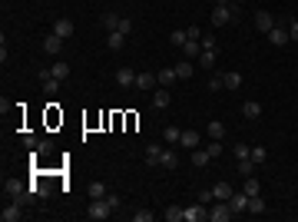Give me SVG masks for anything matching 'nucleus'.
I'll use <instances>...</instances> for the list:
<instances>
[{"instance_id":"obj_1","label":"nucleus","mask_w":298,"mask_h":222,"mask_svg":"<svg viewBox=\"0 0 298 222\" xmlns=\"http://www.w3.org/2000/svg\"><path fill=\"white\" fill-rule=\"evenodd\" d=\"M242 10H239V3L232 0V3H215V10H212V27H229V23H239Z\"/></svg>"},{"instance_id":"obj_2","label":"nucleus","mask_w":298,"mask_h":222,"mask_svg":"<svg viewBox=\"0 0 298 222\" xmlns=\"http://www.w3.org/2000/svg\"><path fill=\"white\" fill-rule=\"evenodd\" d=\"M113 206L106 199H89V206H86V219H93V222H103V219H110L113 216Z\"/></svg>"},{"instance_id":"obj_3","label":"nucleus","mask_w":298,"mask_h":222,"mask_svg":"<svg viewBox=\"0 0 298 222\" xmlns=\"http://www.w3.org/2000/svg\"><path fill=\"white\" fill-rule=\"evenodd\" d=\"M229 219H235L232 206H229L225 199H215V206L209 209V219H206V222H229Z\"/></svg>"},{"instance_id":"obj_4","label":"nucleus","mask_w":298,"mask_h":222,"mask_svg":"<svg viewBox=\"0 0 298 222\" xmlns=\"http://www.w3.org/2000/svg\"><path fill=\"white\" fill-rule=\"evenodd\" d=\"M265 37H268V44H272V46H285V44H292V37H288V27H278V23H275V27H272V30H268Z\"/></svg>"},{"instance_id":"obj_5","label":"nucleus","mask_w":298,"mask_h":222,"mask_svg":"<svg viewBox=\"0 0 298 222\" xmlns=\"http://www.w3.org/2000/svg\"><path fill=\"white\" fill-rule=\"evenodd\" d=\"M202 219H209L206 202H192V206H186V219H182V222H202Z\"/></svg>"},{"instance_id":"obj_6","label":"nucleus","mask_w":298,"mask_h":222,"mask_svg":"<svg viewBox=\"0 0 298 222\" xmlns=\"http://www.w3.org/2000/svg\"><path fill=\"white\" fill-rule=\"evenodd\" d=\"M23 219V202L13 199L10 206H3V212H0V222H20Z\"/></svg>"},{"instance_id":"obj_7","label":"nucleus","mask_w":298,"mask_h":222,"mask_svg":"<svg viewBox=\"0 0 298 222\" xmlns=\"http://www.w3.org/2000/svg\"><path fill=\"white\" fill-rule=\"evenodd\" d=\"M252 23H255V30H262V34H268V30L275 27V17H272V13H268V10H255Z\"/></svg>"},{"instance_id":"obj_8","label":"nucleus","mask_w":298,"mask_h":222,"mask_svg":"<svg viewBox=\"0 0 298 222\" xmlns=\"http://www.w3.org/2000/svg\"><path fill=\"white\" fill-rule=\"evenodd\" d=\"M53 34L60 37V40H70V37L77 34V27H73V20H66V17H60V20L53 23Z\"/></svg>"},{"instance_id":"obj_9","label":"nucleus","mask_w":298,"mask_h":222,"mask_svg":"<svg viewBox=\"0 0 298 222\" xmlns=\"http://www.w3.org/2000/svg\"><path fill=\"white\" fill-rule=\"evenodd\" d=\"M159 87V80H156V73H136V89L139 93H149V89Z\"/></svg>"},{"instance_id":"obj_10","label":"nucleus","mask_w":298,"mask_h":222,"mask_svg":"<svg viewBox=\"0 0 298 222\" xmlns=\"http://www.w3.org/2000/svg\"><path fill=\"white\" fill-rule=\"evenodd\" d=\"M113 80H116L120 87H136V70H129V67H120L116 73H113Z\"/></svg>"},{"instance_id":"obj_11","label":"nucleus","mask_w":298,"mask_h":222,"mask_svg":"<svg viewBox=\"0 0 298 222\" xmlns=\"http://www.w3.org/2000/svg\"><path fill=\"white\" fill-rule=\"evenodd\" d=\"M143 156H146V159H143L146 166H159V159H163V146H159V143H149Z\"/></svg>"},{"instance_id":"obj_12","label":"nucleus","mask_w":298,"mask_h":222,"mask_svg":"<svg viewBox=\"0 0 298 222\" xmlns=\"http://www.w3.org/2000/svg\"><path fill=\"white\" fill-rule=\"evenodd\" d=\"M156 80H159V87L169 89V87H172V83L179 80V73H176V67H163L159 73H156Z\"/></svg>"},{"instance_id":"obj_13","label":"nucleus","mask_w":298,"mask_h":222,"mask_svg":"<svg viewBox=\"0 0 298 222\" xmlns=\"http://www.w3.org/2000/svg\"><path fill=\"white\" fill-rule=\"evenodd\" d=\"M229 206H232V212H235V216H239V212H249V196H245V192H232Z\"/></svg>"},{"instance_id":"obj_14","label":"nucleus","mask_w":298,"mask_h":222,"mask_svg":"<svg viewBox=\"0 0 298 222\" xmlns=\"http://www.w3.org/2000/svg\"><path fill=\"white\" fill-rule=\"evenodd\" d=\"M106 46H110L113 53H120L123 46H126V34H120V30H110V37H106Z\"/></svg>"},{"instance_id":"obj_15","label":"nucleus","mask_w":298,"mask_h":222,"mask_svg":"<svg viewBox=\"0 0 298 222\" xmlns=\"http://www.w3.org/2000/svg\"><path fill=\"white\" fill-rule=\"evenodd\" d=\"M169 103H172V96H169V89H166V87H159V89L153 93V106H156V110H166Z\"/></svg>"},{"instance_id":"obj_16","label":"nucleus","mask_w":298,"mask_h":222,"mask_svg":"<svg viewBox=\"0 0 298 222\" xmlns=\"http://www.w3.org/2000/svg\"><path fill=\"white\" fill-rule=\"evenodd\" d=\"M179 146H182V149H199V133H192V130H182V136H179Z\"/></svg>"},{"instance_id":"obj_17","label":"nucleus","mask_w":298,"mask_h":222,"mask_svg":"<svg viewBox=\"0 0 298 222\" xmlns=\"http://www.w3.org/2000/svg\"><path fill=\"white\" fill-rule=\"evenodd\" d=\"M206 136H209V139H222V136H225V123H222V120H212L209 126H206Z\"/></svg>"},{"instance_id":"obj_18","label":"nucleus","mask_w":298,"mask_h":222,"mask_svg":"<svg viewBox=\"0 0 298 222\" xmlns=\"http://www.w3.org/2000/svg\"><path fill=\"white\" fill-rule=\"evenodd\" d=\"M86 192H89V199H106V192H110V189H106V182H89L86 186Z\"/></svg>"},{"instance_id":"obj_19","label":"nucleus","mask_w":298,"mask_h":222,"mask_svg":"<svg viewBox=\"0 0 298 222\" xmlns=\"http://www.w3.org/2000/svg\"><path fill=\"white\" fill-rule=\"evenodd\" d=\"M159 166H166V169H176V166H179V156H176V149H169V146H166V149H163V159H159Z\"/></svg>"},{"instance_id":"obj_20","label":"nucleus","mask_w":298,"mask_h":222,"mask_svg":"<svg viewBox=\"0 0 298 222\" xmlns=\"http://www.w3.org/2000/svg\"><path fill=\"white\" fill-rule=\"evenodd\" d=\"M232 192H235V189H232L229 182H215V186H212V196H215V199H225V202H229Z\"/></svg>"},{"instance_id":"obj_21","label":"nucleus","mask_w":298,"mask_h":222,"mask_svg":"<svg viewBox=\"0 0 298 222\" xmlns=\"http://www.w3.org/2000/svg\"><path fill=\"white\" fill-rule=\"evenodd\" d=\"M242 116H245V120H258V116H262V103L249 100V103L242 106Z\"/></svg>"},{"instance_id":"obj_22","label":"nucleus","mask_w":298,"mask_h":222,"mask_svg":"<svg viewBox=\"0 0 298 222\" xmlns=\"http://www.w3.org/2000/svg\"><path fill=\"white\" fill-rule=\"evenodd\" d=\"M242 192L245 196H262V182L255 176H245V186H242Z\"/></svg>"},{"instance_id":"obj_23","label":"nucleus","mask_w":298,"mask_h":222,"mask_svg":"<svg viewBox=\"0 0 298 222\" xmlns=\"http://www.w3.org/2000/svg\"><path fill=\"white\" fill-rule=\"evenodd\" d=\"M202 53V44H199V40H186V44H182V56H186V60H192V56H199Z\"/></svg>"},{"instance_id":"obj_24","label":"nucleus","mask_w":298,"mask_h":222,"mask_svg":"<svg viewBox=\"0 0 298 222\" xmlns=\"http://www.w3.org/2000/svg\"><path fill=\"white\" fill-rule=\"evenodd\" d=\"M222 80H225V89H239L242 87V73H239V70H229Z\"/></svg>"},{"instance_id":"obj_25","label":"nucleus","mask_w":298,"mask_h":222,"mask_svg":"<svg viewBox=\"0 0 298 222\" xmlns=\"http://www.w3.org/2000/svg\"><path fill=\"white\" fill-rule=\"evenodd\" d=\"M182 219H186L182 206H166V222H182Z\"/></svg>"},{"instance_id":"obj_26","label":"nucleus","mask_w":298,"mask_h":222,"mask_svg":"<svg viewBox=\"0 0 298 222\" xmlns=\"http://www.w3.org/2000/svg\"><path fill=\"white\" fill-rule=\"evenodd\" d=\"M209 163H212L209 149H192V166H209Z\"/></svg>"},{"instance_id":"obj_27","label":"nucleus","mask_w":298,"mask_h":222,"mask_svg":"<svg viewBox=\"0 0 298 222\" xmlns=\"http://www.w3.org/2000/svg\"><path fill=\"white\" fill-rule=\"evenodd\" d=\"M265 209H268V206H265L262 196H249V212H252V216H262Z\"/></svg>"},{"instance_id":"obj_28","label":"nucleus","mask_w":298,"mask_h":222,"mask_svg":"<svg viewBox=\"0 0 298 222\" xmlns=\"http://www.w3.org/2000/svg\"><path fill=\"white\" fill-rule=\"evenodd\" d=\"M199 67H202V70L215 67V50H202V53H199Z\"/></svg>"},{"instance_id":"obj_29","label":"nucleus","mask_w":298,"mask_h":222,"mask_svg":"<svg viewBox=\"0 0 298 222\" xmlns=\"http://www.w3.org/2000/svg\"><path fill=\"white\" fill-rule=\"evenodd\" d=\"M60 46H63V40H60L56 34H50V37L43 40V50H46V53H60Z\"/></svg>"},{"instance_id":"obj_30","label":"nucleus","mask_w":298,"mask_h":222,"mask_svg":"<svg viewBox=\"0 0 298 222\" xmlns=\"http://www.w3.org/2000/svg\"><path fill=\"white\" fill-rule=\"evenodd\" d=\"M186 40H189L186 30H172V34H169V44L176 46V50H182V44H186Z\"/></svg>"},{"instance_id":"obj_31","label":"nucleus","mask_w":298,"mask_h":222,"mask_svg":"<svg viewBox=\"0 0 298 222\" xmlns=\"http://www.w3.org/2000/svg\"><path fill=\"white\" fill-rule=\"evenodd\" d=\"M50 70H53V77H56V80H66V77H70V63H63V60H56Z\"/></svg>"},{"instance_id":"obj_32","label":"nucleus","mask_w":298,"mask_h":222,"mask_svg":"<svg viewBox=\"0 0 298 222\" xmlns=\"http://www.w3.org/2000/svg\"><path fill=\"white\" fill-rule=\"evenodd\" d=\"M232 153H235V159H252V146L235 143V146H232Z\"/></svg>"},{"instance_id":"obj_33","label":"nucleus","mask_w":298,"mask_h":222,"mask_svg":"<svg viewBox=\"0 0 298 222\" xmlns=\"http://www.w3.org/2000/svg\"><path fill=\"white\" fill-rule=\"evenodd\" d=\"M176 73H179V80H189V77H192V60H182V63H176Z\"/></svg>"},{"instance_id":"obj_34","label":"nucleus","mask_w":298,"mask_h":222,"mask_svg":"<svg viewBox=\"0 0 298 222\" xmlns=\"http://www.w3.org/2000/svg\"><path fill=\"white\" fill-rule=\"evenodd\" d=\"M120 20H123V17H116V13H103V27H106V30H116V27H120Z\"/></svg>"},{"instance_id":"obj_35","label":"nucleus","mask_w":298,"mask_h":222,"mask_svg":"<svg viewBox=\"0 0 298 222\" xmlns=\"http://www.w3.org/2000/svg\"><path fill=\"white\" fill-rule=\"evenodd\" d=\"M33 153H37V159H40V156H50V153H53V143H50V139H40Z\"/></svg>"},{"instance_id":"obj_36","label":"nucleus","mask_w":298,"mask_h":222,"mask_svg":"<svg viewBox=\"0 0 298 222\" xmlns=\"http://www.w3.org/2000/svg\"><path fill=\"white\" fill-rule=\"evenodd\" d=\"M265 159H268V149H265V146H252V163H255V166L265 163Z\"/></svg>"},{"instance_id":"obj_37","label":"nucleus","mask_w":298,"mask_h":222,"mask_svg":"<svg viewBox=\"0 0 298 222\" xmlns=\"http://www.w3.org/2000/svg\"><path fill=\"white\" fill-rule=\"evenodd\" d=\"M239 173H242V179L245 176H255V163H252V159H239Z\"/></svg>"},{"instance_id":"obj_38","label":"nucleus","mask_w":298,"mask_h":222,"mask_svg":"<svg viewBox=\"0 0 298 222\" xmlns=\"http://www.w3.org/2000/svg\"><path fill=\"white\" fill-rule=\"evenodd\" d=\"M156 219V212H149V209H136L132 212V222H153Z\"/></svg>"},{"instance_id":"obj_39","label":"nucleus","mask_w":298,"mask_h":222,"mask_svg":"<svg viewBox=\"0 0 298 222\" xmlns=\"http://www.w3.org/2000/svg\"><path fill=\"white\" fill-rule=\"evenodd\" d=\"M56 89H60V80H56V77H46L43 80V93H46V96H53Z\"/></svg>"},{"instance_id":"obj_40","label":"nucleus","mask_w":298,"mask_h":222,"mask_svg":"<svg viewBox=\"0 0 298 222\" xmlns=\"http://www.w3.org/2000/svg\"><path fill=\"white\" fill-rule=\"evenodd\" d=\"M222 77H225V73H215V77H209V83H206V87H209L212 93H215V89H222V87H225V80H222Z\"/></svg>"},{"instance_id":"obj_41","label":"nucleus","mask_w":298,"mask_h":222,"mask_svg":"<svg viewBox=\"0 0 298 222\" xmlns=\"http://www.w3.org/2000/svg\"><path fill=\"white\" fill-rule=\"evenodd\" d=\"M179 136H182L179 126H166V143H179Z\"/></svg>"},{"instance_id":"obj_42","label":"nucleus","mask_w":298,"mask_h":222,"mask_svg":"<svg viewBox=\"0 0 298 222\" xmlns=\"http://www.w3.org/2000/svg\"><path fill=\"white\" fill-rule=\"evenodd\" d=\"M206 149H209V156H212V159H219V156H222V139H212V143L206 146Z\"/></svg>"},{"instance_id":"obj_43","label":"nucleus","mask_w":298,"mask_h":222,"mask_svg":"<svg viewBox=\"0 0 298 222\" xmlns=\"http://www.w3.org/2000/svg\"><path fill=\"white\" fill-rule=\"evenodd\" d=\"M116 30H120V34H126V37H129L132 30H136V27H132V20H129V17H123V20H120V27H116Z\"/></svg>"},{"instance_id":"obj_44","label":"nucleus","mask_w":298,"mask_h":222,"mask_svg":"<svg viewBox=\"0 0 298 222\" xmlns=\"http://www.w3.org/2000/svg\"><path fill=\"white\" fill-rule=\"evenodd\" d=\"M20 143L27 146V149H37V143H40V139H37L33 133H23V136H20Z\"/></svg>"},{"instance_id":"obj_45","label":"nucleus","mask_w":298,"mask_h":222,"mask_svg":"<svg viewBox=\"0 0 298 222\" xmlns=\"http://www.w3.org/2000/svg\"><path fill=\"white\" fill-rule=\"evenodd\" d=\"M199 44H202V50H215V37H212V34H202V40H199Z\"/></svg>"},{"instance_id":"obj_46","label":"nucleus","mask_w":298,"mask_h":222,"mask_svg":"<svg viewBox=\"0 0 298 222\" xmlns=\"http://www.w3.org/2000/svg\"><path fill=\"white\" fill-rule=\"evenodd\" d=\"M106 202H110L113 209H120V206H123V199H120V196H116V192H106Z\"/></svg>"},{"instance_id":"obj_47","label":"nucleus","mask_w":298,"mask_h":222,"mask_svg":"<svg viewBox=\"0 0 298 222\" xmlns=\"http://www.w3.org/2000/svg\"><path fill=\"white\" fill-rule=\"evenodd\" d=\"M186 34H189V40H202V30L199 27H186Z\"/></svg>"},{"instance_id":"obj_48","label":"nucleus","mask_w":298,"mask_h":222,"mask_svg":"<svg viewBox=\"0 0 298 222\" xmlns=\"http://www.w3.org/2000/svg\"><path fill=\"white\" fill-rule=\"evenodd\" d=\"M212 199H215V196H212V189H206V192H199V202H206V206H209Z\"/></svg>"},{"instance_id":"obj_49","label":"nucleus","mask_w":298,"mask_h":222,"mask_svg":"<svg viewBox=\"0 0 298 222\" xmlns=\"http://www.w3.org/2000/svg\"><path fill=\"white\" fill-rule=\"evenodd\" d=\"M288 37H292V40H298V20L288 23Z\"/></svg>"},{"instance_id":"obj_50","label":"nucleus","mask_w":298,"mask_h":222,"mask_svg":"<svg viewBox=\"0 0 298 222\" xmlns=\"http://www.w3.org/2000/svg\"><path fill=\"white\" fill-rule=\"evenodd\" d=\"M235 3H245V0H235Z\"/></svg>"}]
</instances>
